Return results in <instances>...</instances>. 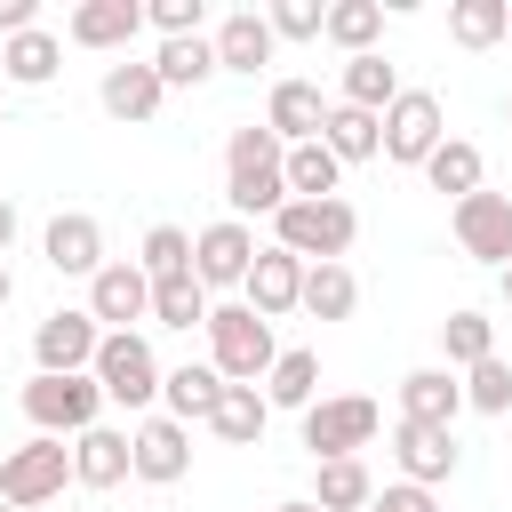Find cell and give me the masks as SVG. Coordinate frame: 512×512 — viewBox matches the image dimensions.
<instances>
[{
	"mask_svg": "<svg viewBox=\"0 0 512 512\" xmlns=\"http://www.w3.org/2000/svg\"><path fill=\"white\" fill-rule=\"evenodd\" d=\"M264 400L304 416V408L320 400V352H280V360H272V376H264Z\"/></svg>",
	"mask_w": 512,
	"mask_h": 512,
	"instance_id": "obj_30",
	"label": "cell"
},
{
	"mask_svg": "<svg viewBox=\"0 0 512 512\" xmlns=\"http://www.w3.org/2000/svg\"><path fill=\"white\" fill-rule=\"evenodd\" d=\"M160 400H168V416H176V424H192V416H216V400H224V376L184 360V368H168V376H160Z\"/></svg>",
	"mask_w": 512,
	"mask_h": 512,
	"instance_id": "obj_26",
	"label": "cell"
},
{
	"mask_svg": "<svg viewBox=\"0 0 512 512\" xmlns=\"http://www.w3.org/2000/svg\"><path fill=\"white\" fill-rule=\"evenodd\" d=\"M456 408H464V384L448 368H408L400 376V416L408 424H456Z\"/></svg>",
	"mask_w": 512,
	"mask_h": 512,
	"instance_id": "obj_21",
	"label": "cell"
},
{
	"mask_svg": "<svg viewBox=\"0 0 512 512\" xmlns=\"http://www.w3.org/2000/svg\"><path fill=\"white\" fill-rule=\"evenodd\" d=\"M464 400H472L480 416H504V408H512V368H504V360H480V368L464 376Z\"/></svg>",
	"mask_w": 512,
	"mask_h": 512,
	"instance_id": "obj_40",
	"label": "cell"
},
{
	"mask_svg": "<svg viewBox=\"0 0 512 512\" xmlns=\"http://www.w3.org/2000/svg\"><path fill=\"white\" fill-rule=\"evenodd\" d=\"M376 32H384V0H336L328 8V40L344 56H376Z\"/></svg>",
	"mask_w": 512,
	"mask_h": 512,
	"instance_id": "obj_34",
	"label": "cell"
},
{
	"mask_svg": "<svg viewBox=\"0 0 512 512\" xmlns=\"http://www.w3.org/2000/svg\"><path fill=\"white\" fill-rule=\"evenodd\" d=\"M336 176H344V160H336L320 136L288 152V200H336Z\"/></svg>",
	"mask_w": 512,
	"mask_h": 512,
	"instance_id": "obj_32",
	"label": "cell"
},
{
	"mask_svg": "<svg viewBox=\"0 0 512 512\" xmlns=\"http://www.w3.org/2000/svg\"><path fill=\"white\" fill-rule=\"evenodd\" d=\"M208 288L192 280V272H176V280H152V320L160 328H208Z\"/></svg>",
	"mask_w": 512,
	"mask_h": 512,
	"instance_id": "obj_33",
	"label": "cell"
},
{
	"mask_svg": "<svg viewBox=\"0 0 512 512\" xmlns=\"http://www.w3.org/2000/svg\"><path fill=\"white\" fill-rule=\"evenodd\" d=\"M160 96H168V88H160L152 64H112V72H104V112H112V120H152Z\"/></svg>",
	"mask_w": 512,
	"mask_h": 512,
	"instance_id": "obj_22",
	"label": "cell"
},
{
	"mask_svg": "<svg viewBox=\"0 0 512 512\" xmlns=\"http://www.w3.org/2000/svg\"><path fill=\"white\" fill-rule=\"evenodd\" d=\"M200 16H208V0H152L144 8V24H160V40H192Z\"/></svg>",
	"mask_w": 512,
	"mask_h": 512,
	"instance_id": "obj_41",
	"label": "cell"
},
{
	"mask_svg": "<svg viewBox=\"0 0 512 512\" xmlns=\"http://www.w3.org/2000/svg\"><path fill=\"white\" fill-rule=\"evenodd\" d=\"M376 400H360V392H344V400H312L304 408V448H312V464H328V456H352V448H368L376 440Z\"/></svg>",
	"mask_w": 512,
	"mask_h": 512,
	"instance_id": "obj_9",
	"label": "cell"
},
{
	"mask_svg": "<svg viewBox=\"0 0 512 512\" xmlns=\"http://www.w3.org/2000/svg\"><path fill=\"white\" fill-rule=\"evenodd\" d=\"M0 128H8V120H0Z\"/></svg>",
	"mask_w": 512,
	"mask_h": 512,
	"instance_id": "obj_50",
	"label": "cell"
},
{
	"mask_svg": "<svg viewBox=\"0 0 512 512\" xmlns=\"http://www.w3.org/2000/svg\"><path fill=\"white\" fill-rule=\"evenodd\" d=\"M32 24H40V0H0V40H16Z\"/></svg>",
	"mask_w": 512,
	"mask_h": 512,
	"instance_id": "obj_43",
	"label": "cell"
},
{
	"mask_svg": "<svg viewBox=\"0 0 512 512\" xmlns=\"http://www.w3.org/2000/svg\"><path fill=\"white\" fill-rule=\"evenodd\" d=\"M248 264H256V240H248L240 216H224V224H208V232L192 240V280H200V288H240Z\"/></svg>",
	"mask_w": 512,
	"mask_h": 512,
	"instance_id": "obj_11",
	"label": "cell"
},
{
	"mask_svg": "<svg viewBox=\"0 0 512 512\" xmlns=\"http://www.w3.org/2000/svg\"><path fill=\"white\" fill-rule=\"evenodd\" d=\"M272 512H320V504H272Z\"/></svg>",
	"mask_w": 512,
	"mask_h": 512,
	"instance_id": "obj_45",
	"label": "cell"
},
{
	"mask_svg": "<svg viewBox=\"0 0 512 512\" xmlns=\"http://www.w3.org/2000/svg\"><path fill=\"white\" fill-rule=\"evenodd\" d=\"M224 200H232V216H280L288 208V144L272 136V128H232V144H224Z\"/></svg>",
	"mask_w": 512,
	"mask_h": 512,
	"instance_id": "obj_1",
	"label": "cell"
},
{
	"mask_svg": "<svg viewBox=\"0 0 512 512\" xmlns=\"http://www.w3.org/2000/svg\"><path fill=\"white\" fill-rule=\"evenodd\" d=\"M56 64H64V48H56V32H40V24H32V32H16V40L0 48V72H8L16 88H48V80H56Z\"/></svg>",
	"mask_w": 512,
	"mask_h": 512,
	"instance_id": "obj_24",
	"label": "cell"
},
{
	"mask_svg": "<svg viewBox=\"0 0 512 512\" xmlns=\"http://www.w3.org/2000/svg\"><path fill=\"white\" fill-rule=\"evenodd\" d=\"M48 264H56V272L96 280V272H104V224H96V216H80V208H72V216H56V224H48Z\"/></svg>",
	"mask_w": 512,
	"mask_h": 512,
	"instance_id": "obj_20",
	"label": "cell"
},
{
	"mask_svg": "<svg viewBox=\"0 0 512 512\" xmlns=\"http://www.w3.org/2000/svg\"><path fill=\"white\" fill-rule=\"evenodd\" d=\"M88 312L112 320V336H120L128 320L152 312V272H144V264H104V272L88 280Z\"/></svg>",
	"mask_w": 512,
	"mask_h": 512,
	"instance_id": "obj_15",
	"label": "cell"
},
{
	"mask_svg": "<svg viewBox=\"0 0 512 512\" xmlns=\"http://www.w3.org/2000/svg\"><path fill=\"white\" fill-rule=\"evenodd\" d=\"M456 248L504 272V264H512V200H504V192H472V200H456Z\"/></svg>",
	"mask_w": 512,
	"mask_h": 512,
	"instance_id": "obj_10",
	"label": "cell"
},
{
	"mask_svg": "<svg viewBox=\"0 0 512 512\" xmlns=\"http://www.w3.org/2000/svg\"><path fill=\"white\" fill-rule=\"evenodd\" d=\"M424 176H432V192H456V200H472V192H480V144L448 136V144L424 160Z\"/></svg>",
	"mask_w": 512,
	"mask_h": 512,
	"instance_id": "obj_37",
	"label": "cell"
},
{
	"mask_svg": "<svg viewBox=\"0 0 512 512\" xmlns=\"http://www.w3.org/2000/svg\"><path fill=\"white\" fill-rule=\"evenodd\" d=\"M392 96H400V72L384 64V56H344V104H360V112H392Z\"/></svg>",
	"mask_w": 512,
	"mask_h": 512,
	"instance_id": "obj_31",
	"label": "cell"
},
{
	"mask_svg": "<svg viewBox=\"0 0 512 512\" xmlns=\"http://www.w3.org/2000/svg\"><path fill=\"white\" fill-rule=\"evenodd\" d=\"M512 32V0H448V40L456 48H496Z\"/></svg>",
	"mask_w": 512,
	"mask_h": 512,
	"instance_id": "obj_28",
	"label": "cell"
},
{
	"mask_svg": "<svg viewBox=\"0 0 512 512\" xmlns=\"http://www.w3.org/2000/svg\"><path fill=\"white\" fill-rule=\"evenodd\" d=\"M360 240V216L352 200H288L272 216V248L304 256V264H344V248Z\"/></svg>",
	"mask_w": 512,
	"mask_h": 512,
	"instance_id": "obj_2",
	"label": "cell"
},
{
	"mask_svg": "<svg viewBox=\"0 0 512 512\" xmlns=\"http://www.w3.org/2000/svg\"><path fill=\"white\" fill-rule=\"evenodd\" d=\"M272 360H280V344H272L264 312H248V304H216L208 312V368L224 384H256V376H272Z\"/></svg>",
	"mask_w": 512,
	"mask_h": 512,
	"instance_id": "obj_3",
	"label": "cell"
},
{
	"mask_svg": "<svg viewBox=\"0 0 512 512\" xmlns=\"http://www.w3.org/2000/svg\"><path fill=\"white\" fill-rule=\"evenodd\" d=\"M136 264H144L152 280H176V272H192V232H176V224H152Z\"/></svg>",
	"mask_w": 512,
	"mask_h": 512,
	"instance_id": "obj_38",
	"label": "cell"
},
{
	"mask_svg": "<svg viewBox=\"0 0 512 512\" xmlns=\"http://www.w3.org/2000/svg\"><path fill=\"white\" fill-rule=\"evenodd\" d=\"M136 472V448H128V432H112V424H88L80 440H72V480L80 488H120Z\"/></svg>",
	"mask_w": 512,
	"mask_h": 512,
	"instance_id": "obj_18",
	"label": "cell"
},
{
	"mask_svg": "<svg viewBox=\"0 0 512 512\" xmlns=\"http://www.w3.org/2000/svg\"><path fill=\"white\" fill-rule=\"evenodd\" d=\"M440 144H448V128H440V96H432V88H400L392 112H384V160L424 168Z\"/></svg>",
	"mask_w": 512,
	"mask_h": 512,
	"instance_id": "obj_7",
	"label": "cell"
},
{
	"mask_svg": "<svg viewBox=\"0 0 512 512\" xmlns=\"http://www.w3.org/2000/svg\"><path fill=\"white\" fill-rule=\"evenodd\" d=\"M64 32H72V48H128L144 32V8L136 0H80Z\"/></svg>",
	"mask_w": 512,
	"mask_h": 512,
	"instance_id": "obj_19",
	"label": "cell"
},
{
	"mask_svg": "<svg viewBox=\"0 0 512 512\" xmlns=\"http://www.w3.org/2000/svg\"><path fill=\"white\" fill-rule=\"evenodd\" d=\"M312 504H320V512H368V504H376L368 464H360V456H328L320 480H312Z\"/></svg>",
	"mask_w": 512,
	"mask_h": 512,
	"instance_id": "obj_23",
	"label": "cell"
},
{
	"mask_svg": "<svg viewBox=\"0 0 512 512\" xmlns=\"http://www.w3.org/2000/svg\"><path fill=\"white\" fill-rule=\"evenodd\" d=\"M8 288H16V280H8V264H0V304H8Z\"/></svg>",
	"mask_w": 512,
	"mask_h": 512,
	"instance_id": "obj_46",
	"label": "cell"
},
{
	"mask_svg": "<svg viewBox=\"0 0 512 512\" xmlns=\"http://www.w3.org/2000/svg\"><path fill=\"white\" fill-rule=\"evenodd\" d=\"M240 304L264 312V320L296 312V304H304V256H288V248H256V264H248V280H240Z\"/></svg>",
	"mask_w": 512,
	"mask_h": 512,
	"instance_id": "obj_12",
	"label": "cell"
},
{
	"mask_svg": "<svg viewBox=\"0 0 512 512\" xmlns=\"http://www.w3.org/2000/svg\"><path fill=\"white\" fill-rule=\"evenodd\" d=\"M504 120H512V96H504Z\"/></svg>",
	"mask_w": 512,
	"mask_h": 512,
	"instance_id": "obj_48",
	"label": "cell"
},
{
	"mask_svg": "<svg viewBox=\"0 0 512 512\" xmlns=\"http://www.w3.org/2000/svg\"><path fill=\"white\" fill-rule=\"evenodd\" d=\"M96 408H104V384L96 376H32L24 384V416L48 432V440H80L88 424H96Z\"/></svg>",
	"mask_w": 512,
	"mask_h": 512,
	"instance_id": "obj_5",
	"label": "cell"
},
{
	"mask_svg": "<svg viewBox=\"0 0 512 512\" xmlns=\"http://www.w3.org/2000/svg\"><path fill=\"white\" fill-rule=\"evenodd\" d=\"M0 512H16V504H0Z\"/></svg>",
	"mask_w": 512,
	"mask_h": 512,
	"instance_id": "obj_49",
	"label": "cell"
},
{
	"mask_svg": "<svg viewBox=\"0 0 512 512\" xmlns=\"http://www.w3.org/2000/svg\"><path fill=\"white\" fill-rule=\"evenodd\" d=\"M504 304H512V264H504Z\"/></svg>",
	"mask_w": 512,
	"mask_h": 512,
	"instance_id": "obj_47",
	"label": "cell"
},
{
	"mask_svg": "<svg viewBox=\"0 0 512 512\" xmlns=\"http://www.w3.org/2000/svg\"><path fill=\"white\" fill-rule=\"evenodd\" d=\"M368 512H440V496H432V488H416V480H392Z\"/></svg>",
	"mask_w": 512,
	"mask_h": 512,
	"instance_id": "obj_42",
	"label": "cell"
},
{
	"mask_svg": "<svg viewBox=\"0 0 512 512\" xmlns=\"http://www.w3.org/2000/svg\"><path fill=\"white\" fill-rule=\"evenodd\" d=\"M152 72H160V88H200L208 72H216V40H160V56H152Z\"/></svg>",
	"mask_w": 512,
	"mask_h": 512,
	"instance_id": "obj_35",
	"label": "cell"
},
{
	"mask_svg": "<svg viewBox=\"0 0 512 512\" xmlns=\"http://www.w3.org/2000/svg\"><path fill=\"white\" fill-rule=\"evenodd\" d=\"M96 352H104V328H96V312H48L40 328H32V360H40V376H88L96 368Z\"/></svg>",
	"mask_w": 512,
	"mask_h": 512,
	"instance_id": "obj_8",
	"label": "cell"
},
{
	"mask_svg": "<svg viewBox=\"0 0 512 512\" xmlns=\"http://www.w3.org/2000/svg\"><path fill=\"white\" fill-rule=\"evenodd\" d=\"M352 304H360L352 264H304V312L312 320H352Z\"/></svg>",
	"mask_w": 512,
	"mask_h": 512,
	"instance_id": "obj_29",
	"label": "cell"
},
{
	"mask_svg": "<svg viewBox=\"0 0 512 512\" xmlns=\"http://www.w3.org/2000/svg\"><path fill=\"white\" fill-rule=\"evenodd\" d=\"M392 456H400V472L416 480V488H440L448 472H456V432L448 424H392Z\"/></svg>",
	"mask_w": 512,
	"mask_h": 512,
	"instance_id": "obj_14",
	"label": "cell"
},
{
	"mask_svg": "<svg viewBox=\"0 0 512 512\" xmlns=\"http://www.w3.org/2000/svg\"><path fill=\"white\" fill-rule=\"evenodd\" d=\"M272 16L264 8H232L224 24H216V72H264L272 64Z\"/></svg>",
	"mask_w": 512,
	"mask_h": 512,
	"instance_id": "obj_16",
	"label": "cell"
},
{
	"mask_svg": "<svg viewBox=\"0 0 512 512\" xmlns=\"http://www.w3.org/2000/svg\"><path fill=\"white\" fill-rule=\"evenodd\" d=\"M64 480H72V448H64V440H48V432H32L24 448H8V456H0V504H16V512H32V504L64 496Z\"/></svg>",
	"mask_w": 512,
	"mask_h": 512,
	"instance_id": "obj_4",
	"label": "cell"
},
{
	"mask_svg": "<svg viewBox=\"0 0 512 512\" xmlns=\"http://www.w3.org/2000/svg\"><path fill=\"white\" fill-rule=\"evenodd\" d=\"M128 448H136V480H152V488H168V480L192 472V432L176 416H144L128 432Z\"/></svg>",
	"mask_w": 512,
	"mask_h": 512,
	"instance_id": "obj_13",
	"label": "cell"
},
{
	"mask_svg": "<svg viewBox=\"0 0 512 512\" xmlns=\"http://www.w3.org/2000/svg\"><path fill=\"white\" fill-rule=\"evenodd\" d=\"M8 248H16V208L0 200V256H8Z\"/></svg>",
	"mask_w": 512,
	"mask_h": 512,
	"instance_id": "obj_44",
	"label": "cell"
},
{
	"mask_svg": "<svg viewBox=\"0 0 512 512\" xmlns=\"http://www.w3.org/2000/svg\"><path fill=\"white\" fill-rule=\"evenodd\" d=\"M264 16H272V40H320L328 32V8L320 0H272Z\"/></svg>",
	"mask_w": 512,
	"mask_h": 512,
	"instance_id": "obj_39",
	"label": "cell"
},
{
	"mask_svg": "<svg viewBox=\"0 0 512 512\" xmlns=\"http://www.w3.org/2000/svg\"><path fill=\"white\" fill-rule=\"evenodd\" d=\"M264 128L296 152V144H312L320 128H328V104H320V88L312 80H272V104H264Z\"/></svg>",
	"mask_w": 512,
	"mask_h": 512,
	"instance_id": "obj_17",
	"label": "cell"
},
{
	"mask_svg": "<svg viewBox=\"0 0 512 512\" xmlns=\"http://www.w3.org/2000/svg\"><path fill=\"white\" fill-rule=\"evenodd\" d=\"M88 376H96L104 400H120V408H152V400H160V360H152V344H144L136 328L104 336V352H96Z\"/></svg>",
	"mask_w": 512,
	"mask_h": 512,
	"instance_id": "obj_6",
	"label": "cell"
},
{
	"mask_svg": "<svg viewBox=\"0 0 512 512\" xmlns=\"http://www.w3.org/2000/svg\"><path fill=\"white\" fill-rule=\"evenodd\" d=\"M320 144H328L336 160H376V152H384V120H376V112H360V104H328Z\"/></svg>",
	"mask_w": 512,
	"mask_h": 512,
	"instance_id": "obj_25",
	"label": "cell"
},
{
	"mask_svg": "<svg viewBox=\"0 0 512 512\" xmlns=\"http://www.w3.org/2000/svg\"><path fill=\"white\" fill-rule=\"evenodd\" d=\"M440 352H448L456 368L496 360V320H488V312H448V320H440Z\"/></svg>",
	"mask_w": 512,
	"mask_h": 512,
	"instance_id": "obj_36",
	"label": "cell"
},
{
	"mask_svg": "<svg viewBox=\"0 0 512 512\" xmlns=\"http://www.w3.org/2000/svg\"><path fill=\"white\" fill-rule=\"evenodd\" d=\"M264 416H272V400L256 392V384H224V400H216V440H232V448H256L264 440Z\"/></svg>",
	"mask_w": 512,
	"mask_h": 512,
	"instance_id": "obj_27",
	"label": "cell"
}]
</instances>
